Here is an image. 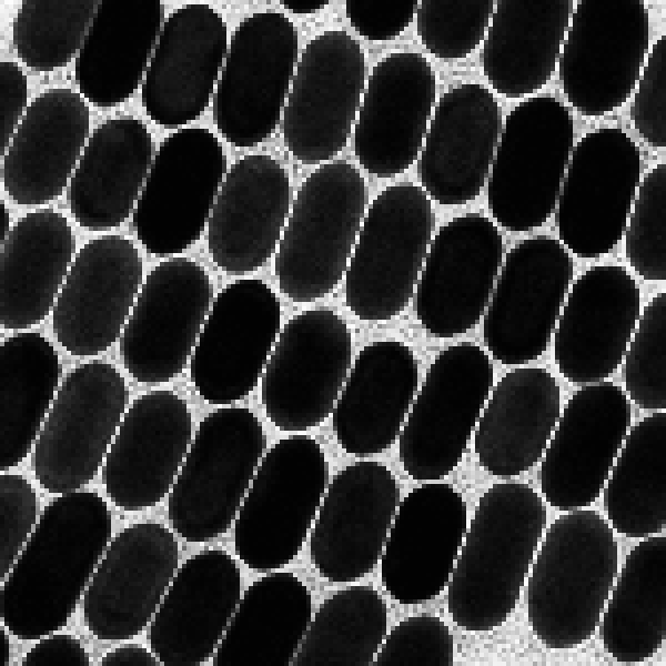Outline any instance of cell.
I'll return each mask as SVG.
<instances>
[{"label": "cell", "mask_w": 666, "mask_h": 666, "mask_svg": "<svg viewBox=\"0 0 666 666\" xmlns=\"http://www.w3.org/2000/svg\"><path fill=\"white\" fill-rule=\"evenodd\" d=\"M112 534L108 502L97 491L53 497L0 586V619L31 642L72 617Z\"/></svg>", "instance_id": "cell-1"}, {"label": "cell", "mask_w": 666, "mask_h": 666, "mask_svg": "<svg viewBox=\"0 0 666 666\" xmlns=\"http://www.w3.org/2000/svg\"><path fill=\"white\" fill-rule=\"evenodd\" d=\"M546 522L545 501L527 482L502 480L480 495L446 586L454 625L488 633L508 620Z\"/></svg>", "instance_id": "cell-2"}, {"label": "cell", "mask_w": 666, "mask_h": 666, "mask_svg": "<svg viewBox=\"0 0 666 666\" xmlns=\"http://www.w3.org/2000/svg\"><path fill=\"white\" fill-rule=\"evenodd\" d=\"M615 532L596 509L555 517L544 531L526 585L535 640L551 650L576 649L596 634L618 571Z\"/></svg>", "instance_id": "cell-3"}, {"label": "cell", "mask_w": 666, "mask_h": 666, "mask_svg": "<svg viewBox=\"0 0 666 666\" xmlns=\"http://www.w3.org/2000/svg\"><path fill=\"white\" fill-rule=\"evenodd\" d=\"M365 202L364 176L347 159L324 162L302 180L274 256V278L286 300L313 303L336 290Z\"/></svg>", "instance_id": "cell-4"}, {"label": "cell", "mask_w": 666, "mask_h": 666, "mask_svg": "<svg viewBox=\"0 0 666 666\" xmlns=\"http://www.w3.org/2000/svg\"><path fill=\"white\" fill-rule=\"evenodd\" d=\"M265 448L263 425L251 408L225 405L206 414L168 495L167 517L175 535L203 544L224 534Z\"/></svg>", "instance_id": "cell-5"}, {"label": "cell", "mask_w": 666, "mask_h": 666, "mask_svg": "<svg viewBox=\"0 0 666 666\" xmlns=\"http://www.w3.org/2000/svg\"><path fill=\"white\" fill-rule=\"evenodd\" d=\"M329 482L320 442L293 433L264 454L238 511L233 545L248 568L278 571L301 552Z\"/></svg>", "instance_id": "cell-6"}, {"label": "cell", "mask_w": 666, "mask_h": 666, "mask_svg": "<svg viewBox=\"0 0 666 666\" xmlns=\"http://www.w3.org/2000/svg\"><path fill=\"white\" fill-rule=\"evenodd\" d=\"M435 215L415 184L383 189L365 210L344 274V303L363 322H387L408 306Z\"/></svg>", "instance_id": "cell-7"}, {"label": "cell", "mask_w": 666, "mask_h": 666, "mask_svg": "<svg viewBox=\"0 0 666 666\" xmlns=\"http://www.w3.org/2000/svg\"><path fill=\"white\" fill-rule=\"evenodd\" d=\"M573 142V115L554 95L526 98L506 114L486 181L498 228L531 232L549 220Z\"/></svg>", "instance_id": "cell-8"}, {"label": "cell", "mask_w": 666, "mask_h": 666, "mask_svg": "<svg viewBox=\"0 0 666 666\" xmlns=\"http://www.w3.org/2000/svg\"><path fill=\"white\" fill-rule=\"evenodd\" d=\"M493 381L491 356L474 342L451 344L433 357L397 437L408 478L443 481L460 466Z\"/></svg>", "instance_id": "cell-9"}, {"label": "cell", "mask_w": 666, "mask_h": 666, "mask_svg": "<svg viewBox=\"0 0 666 666\" xmlns=\"http://www.w3.org/2000/svg\"><path fill=\"white\" fill-rule=\"evenodd\" d=\"M643 0H578L557 68L562 93L578 114H612L630 98L649 50Z\"/></svg>", "instance_id": "cell-10"}, {"label": "cell", "mask_w": 666, "mask_h": 666, "mask_svg": "<svg viewBox=\"0 0 666 666\" xmlns=\"http://www.w3.org/2000/svg\"><path fill=\"white\" fill-rule=\"evenodd\" d=\"M119 369L88 361L63 377L33 445L32 473L44 492L82 490L98 475L127 410Z\"/></svg>", "instance_id": "cell-11"}, {"label": "cell", "mask_w": 666, "mask_h": 666, "mask_svg": "<svg viewBox=\"0 0 666 666\" xmlns=\"http://www.w3.org/2000/svg\"><path fill=\"white\" fill-rule=\"evenodd\" d=\"M352 332L330 307H310L282 326L261 383L266 420L282 432L320 426L332 413L351 365Z\"/></svg>", "instance_id": "cell-12"}, {"label": "cell", "mask_w": 666, "mask_h": 666, "mask_svg": "<svg viewBox=\"0 0 666 666\" xmlns=\"http://www.w3.org/2000/svg\"><path fill=\"white\" fill-rule=\"evenodd\" d=\"M292 19L276 9L254 12L235 27L212 101L220 135L243 149L276 129L296 64Z\"/></svg>", "instance_id": "cell-13"}, {"label": "cell", "mask_w": 666, "mask_h": 666, "mask_svg": "<svg viewBox=\"0 0 666 666\" xmlns=\"http://www.w3.org/2000/svg\"><path fill=\"white\" fill-rule=\"evenodd\" d=\"M638 143L620 127L596 128L571 151L556 202L559 242L578 259H598L622 240L640 182Z\"/></svg>", "instance_id": "cell-14"}, {"label": "cell", "mask_w": 666, "mask_h": 666, "mask_svg": "<svg viewBox=\"0 0 666 666\" xmlns=\"http://www.w3.org/2000/svg\"><path fill=\"white\" fill-rule=\"evenodd\" d=\"M225 165L216 135L179 129L160 143L132 215L141 246L153 258H173L201 236Z\"/></svg>", "instance_id": "cell-15"}, {"label": "cell", "mask_w": 666, "mask_h": 666, "mask_svg": "<svg viewBox=\"0 0 666 666\" xmlns=\"http://www.w3.org/2000/svg\"><path fill=\"white\" fill-rule=\"evenodd\" d=\"M365 85V53L345 29H330L302 49L285 100L282 139L292 159L331 161L346 145Z\"/></svg>", "instance_id": "cell-16"}, {"label": "cell", "mask_w": 666, "mask_h": 666, "mask_svg": "<svg viewBox=\"0 0 666 666\" xmlns=\"http://www.w3.org/2000/svg\"><path fill=\"white\" fill-rule=\"evenodd\" d=\"M573 271L572 255L553 236L526 238L507 250L483 319L490 356L519 366L545 353Z\"/></svg>", "instance_id": "cell-17"}, {"label": "cell", "mask_w": 666, "mask_h": 666, "mask_svg": "<svg viewBox=\"0 0 666 666\" xmlns=\"http://www.w3.org/2000/svg\"><path fill=\"white\" fill-rule=\"evenodd\" d=\"M213 292L211 275L193 258H168L150 269L119 345L123 367L134 381L162 384L182 373Z\"/></svg>", "instance_id": "cell-18"}, {"label": "cell", "mask_w": 666, "mask_h": 666, "mask_svg": "<svg viewBox=\"0 0 666 666\" xmlns=\"http://www.w3.org/2000/svg\"><path fill=\"white\" fill-rule=\"evenodd\" d=\"M282 306L263 280L244 276L213 297L190 362V383L205 403L225 406L258 385L280 332Z\"/></svg>", "instance_id": "cell-19"}, {"label": "cell", "mask_w": 666, "mask_h": 666, "mask_svg": "<svg viewBox=\"0 0 666 666\" xmlns=\"http://www.w3.org/2000/svg\"><path fill=\"white\" fill-rule=\"evenodd\" d=\"M503 254L500 228L481 212L456 215L440 226L414 292L415 319L428 337L453 339L480 323Z\"/></svg>", "instance_id": "cell-20"}, {"label": "cell", "mask_w": 666, "mask_h": 666, "mask_svg": "<svg viewBox=\"0 0 666 666\" xmlns=\"http://www.w3.org/2000/svg\"><path fill=\"white\" fill-rule=\"evenodd\" d=\"M180 561L171 527L130 524L110 539L83 595L88 633L101 642H124L150 625Z\"/></svg>", "instance_id": "cell-21"}, {"label": "cell", "mask_w": 666, "mask_h": 666, "mask_svg": "<svg viewBox=\"0 0 666 666\" xmlns=\"http://www.w3.org/2000/svg\"><path fill=\"white\" fill-rule=\"evenodd\" d=\"M630 425V401L615 382L573 392L541 458L539 490L547 505L564 512L593 505Z\"/></svg>", "instance_id": "cell-22"}, {"label": "cell", "mask_w": 666, "mask_h": 666, "mask_svg": "<svg viewBox=\"0 0 666 666\" xmlns=\"http://www.w3.org/2000/svg\"><path fill=\"white\" fill-rule=\"evenodd\" d=\"M398 482L380 461L361 460L327 484L310 532V562L330 583L354 582L381 558L400 503Z\"/></svg>", "instance_id": "cell-23"}, {"label": "cell", "mask_w": 666, "mask_h": 666, "mask_svg": "<svg viewBox=\"0 0 666 666\" xmlns=\"http://www.w3.org/2000/svg\"><path fill=\"white\" fill-rule=\"evenodd\" d=\"M143 282L134 241L94 238L78 251L52 309V332L69 355L107 352L122 334Z\"/></svg>", "instance_id": "cell-24"}, {"label": "cell", "mask_w": 666, "mask_h": 666, "mask_svg": "<svg viewBox=\"0 0 666 666\" xmlns=\"http://www.w3.org/2000/svg\"><path fill=\"white\" fill-rule=\"evenodd\" d=\"M191 435V410L179 392L154 389L135 396L103 462L105 497L128 513L159 505L170 493Z\"/></svg>", "instance_id": "cell-25"}, {"label": "cell", "mask_w": 666, "mask_h": 666, "mask_svg": "<svg viewBox=\"0 0 666 666\" xmlns=\"http://www.w3.org/2000/svg\"><path fill=\"white\" fill-rule=\"evenodd\" d=\"M640 312V287L626 266L596 264L579 273L568 287L554 330L558 374L574 384L613 375Z\"/></svg>", "instance_id": "cell-26"}, {"label": "cell", "mask_w": 666, "mask_h": 666, "mask_svg": "<svg viewBox=\"0 0 666 666\" xmlns=\"http://www.w3.org/2000/svg\"><path fill=\"white\" fill-rule=\"evenodd\" d=\"M467 527L454 485L423 482L400 501L381 555V584L401 605H420L447 586Z\"/></svg>", "instance_id": "cell-27"}, {"label": "cell", "mask_w": 666, "mask_h": 666, "mask_svg": "<svg viewBox=\"0 0 666 666\" xmlns=\"http://www.w3.org/2000/svg\"><path fill=\"white\" fill-rule=\"evenodd\" d=\"M436 100V74L420 52L381 58L365 81L354 122V155L379 179L393 178L418 158Z\"/></svg>", "instance_id": "cell-28"}, {"label": "cell", "mask_w": 666, "mask_h": 666, "mask_svg": "<svg viewBox=\"0 0 666 666\" xmlns=\"http://www.w3.org/2000/svg\"><path fill=\"white\" fill-rule=\"evenodd\" d=\"M291 199L287 171L273 155L250 153L235 160L209 220L206 248L215 269L248 276L263 268L278 249Z\"/></svg>", "instance_id": "cell-29"}, {"label": "cell", "mask_w": 666, "mask_h": 666, "mask_svg": "<svg viewBox=\"0 0 666 666\" xmlns=\"http://www.w3.org/2000/svg\"><path fill=\"white\" fill-rule=\"evenodd\" d=\"M501 107L486 85H453L436 102L417 160V179L428 198L444 206L480 196L501 131Z\"/></svg>", "instance_id": "cell-30"}, {"label": "cell", "mask_w": 666, "mask_h": 666, "mask_svg": "<svg viewBox=\"0 0 666 666\" xmlns=\"http://www.w3.org/2000/svg\"><path fill=\"white\" fill-rule=\"evenodd\" d=\"M226 44L224 18L213 7L188 3L173 10L161 26L142 80L141 104L148 118L180 127L203 114Z\"/></svg>", "instance_id": "cell-31"}, {"label": "cell", "mask_w": 666, "mask_h": 666, "mask_svg": "<svg viewBox=\"0 0 666 666\" xmlns=\"http://www.w3.org/2000/svg\"><path fill=\"white\" fill-rule=\"evenodd\" d=\"M241 587V569L223 548L202 549L179 565L148 630L160 664L194 666L213 657Z\"/></svg>", "instance_id": "cell-32"}, {"label": "cell", "mask_w": 666, "mask_h": 666, "mask_svg": "<svg viewBox=\"0 0 666 666\" xmlns=\"http://www.w3.org/2000/svg\"><path fill=\"white\" fill-rule=\"evenodd\" d=\"M418 382V361L405 342L380 339L362 346L333 408L340 448L357 456L389 450L400 435Z\"/></svg>", "instance_id": "cell-33"}, {"label": "cell", "mask_w": 666, "mask_h": 666, "mask_svg": "<svg viewBox=\"0 0 666 666\" xmlns=\"http://www.w3.org/2000/svg\"><path fill=\"white\" fill-rule=\"evenodd\" d=\"M562 411L556 377L541 365L505 372L491 389L474 434L478 467L515 478L541 461Z\"/></svg>", "instance_id": "cell-34"}, {"label": "cell", "mask_w": 666, "mask_h": 666, "mask_svg": "<svg viewBox=\"0 0 666 666\" xmlns=\"http://www.w3.org/2000/svg\"><path fill=\"white\" fill-rule=\"evenodd\" d=\"M90 112L70 88H49L22 114L4 153L3 186L20 205H40L59 196L72 175L88 137Z\"/></svg>", "instance_id": "cell-35"}, {"label": "cell", "mask_w": 666, "mask_h": 666, "mask_svg": "<svg viewBox=\"0 0 666 666\" xmlns=\"http://www.w3.org/2000/svg\"><path fill=\"white\" fill-rule=\"evenodd\" d=\"M152 162V135L134 115L99 123L90 134L69 185L70 213L87 231L122 224L133 210Z\"/></svg>", "instance_id": "cell-36"}, {"label": "cell", "mask_w": 666, "mask_h": 666, "mask_svg": "<svg viewBox=\"0 0 666 666\" xmlns=\"http://www.w3.org/2000/svg\"><path fill=\"white\" fill-rule=\"evenodd\" d=\"M572 0H497L480 52L492 90L526 99L552 79L566 34Z\"/></svg>", "instance_id": "cell-37"}, {"label": "cell", "mask_w": 666, "mask_h": 666, "mask_svg": "<svg viewBox=\"0 0 666 666\" xmlns=\"http://www.w3.org/2000/svg\"><path fill=\"white\" fill-rule=\"evenodd\" d=\"M161 17L158 0L99 1L74 67L84 100L109 108L134 93L160 33Z\"/></svg>", "instance_id": "cell-38"}, {"label": "cell", "mask_w": 666, "mask_h": 666, "mask_svg": "<svg viewBox=\"0 0 666 666\" xmlns=\"http://www.w3.org/2000/svg\"><path fill=\"white\" fill-rule=\"evenodd\" d=\"M73 233L54 210L21 216L1 244L0 324L27 330L44 321L72 259Z\"/></svg>", "instance_id": "cell-39"}, {"label": "cell", "mask_w": 666, "mask_h": 666, "mask_svg": "<svg viewBox=\"0 0 666 666\" xmlns=\"http://www.w3.org/2000/svg\"><path fill=\"white\" fill-rule=\"evenodd\" d=\"M312 615L311 592L297 575L284 571L265 574L241 595L212 665H289Z\"/></svg>", "instance_id": "cell-40"}, {"label": "cell", "mask_w": 666, "mask_h": 666, "mask_svg": "<svg viewBox=\"0 0 666 666\" xmlns=\"http://www.w3.org/2000/svg\"><path fill=\"white\" fill-rule=\"evenodd\" d=\"M603 649L618 664H639L666 639V537L652 535L630 548L615 577L599 622Z\"/></svg>", "instance_id": "cell-41"}, {"label": "cell", "mask_w": 666, "mask_h": 666, "mask_svg": "<svg viewBox=\"0 0 666 666\" xmlns=\"http://www.w3.org/2000/svg\"><path fill=\"white\" fill-rule=\"evenodd\" d=\"M60 355L37 332H20L0 345V472L29 455L58 391Z\"/></svg>", "instance_id": "cell-42"}, {"label": "cell", "mask_w": 666, "mask_h": 666, "mask_svg": "<svg viewBox=\"0 0 666 666\" xmlns=\"http://www.w3.org/2000/svg\"><path fill=\"white\" fill-rule=\"evenodd\" d=\"M602 495L604 516L617 534L646 538L665 529V411L630 425Z\"/></svg>", "instance_id": "cell-43"}, {"label": "cell", "mask_w": 666, "mask_h": 666, "mask_svg": "<svg viewBox=\"0 0 666 666\" xmlns=\"http://www.w3.org/2000/svg\"><path fill=\"white\" fill-rule=\"evenodd\" d=\"M386 627L387 606L380 592L366 584L346 586L320 604L292 664H373Z\"/></svg>", "instance_id": "cell-44"}, {"label": "cell", "mask_w": 666, "mask_h": 666, "mask_svg": "<svg viewBox=\"0 0 666 666\" xmlns=\"http://www.w3.org/2000/svg\"><path fill=\"white\" fill-rule=\"evenodd\" d=\"M97 0H26L13 20L18 58L33 71H52L80 50Z\"/></svg>", "instance_id": "cell-45"}, {"label": "cell", "mask_w": 666, "mask_h": 666, "mask_svg": "<svg viewBox=\"0 0 666 666\" xmlns=\"http://www.w3.org/2000/svg\"><path fill=\"white\" fill-rule=\"evenodd\" d=\"M666 291L640 312L622 361L624 391L642 410L666 408Z\"/></svg>", "instance_id": "cell-46"}, {"label": "cell", "mask_w": 666, "mask_h": 666, "mask_svg": "<svg viewBox=\"0 0 666 666\" xmlns=\"http://www.w3.org/2000/svg\"><path fill=\"white\" fill-rule=\"evenodd\" d=\"M495 1L422 0L416 9V34L422 47L442 61L472 54L485 37Z\"/></svg>", "instance_id": "cell-47"}, {"label": "cell", "mask_w": 666, "mask_h": 666, "mask_svg": "<svg viewBox=\"0 0 666 666\" xmlns=\"http://www.w3.org/2000/svg\"><path fill=\"white\" fill-rule=\"evenodd\" d=\"M666 165L652 167L639 182L625 229V256L646 282L666 280Z\"/></svg>", "instance_id": "cell-48"}, {"label": "cell", "mask_w": 666, "mask_h": 666, "mask_svg": "<svg viewBox=\"0 0 666 666\" xmlns=\"http://www.w3.org/2000/svg\"><path fill=\"white\" fill-rule=\"evenodd\" d=\"M454 636L437 615L420 613L400 620L384 638L374 665L451 666Z\"/></svg>", "instance_id": "cell-49"}, {"label": "cell", "mask_w": 666, "mask_h": 666, "mask_svg": "<svg viewBox=\"0 0 666 666\" xmlns=\"http://www.w3.org/2000/svg\"><path fill=\"white\" fill-rule=\"evenodd\" d=\"M629 117L638 135L650 147L666 145V36L648 50L635 88Z\"/></svg>", "instance_id": "cell-50"}, {"label": "cell", "mask_w": 666, "mask_h": 666, "mask_svg": "<svg viewBox=\"0 0 666 666\" xmlns=\"http://www.w3.org/2000/svg\"><path fill=\"white\" fill-rule=\"evenodd\" d=\"M37 491L22 475H0V582L10 572L37 524Z\"/></svg>", "instance_id": "cell-51"}, {"label": "cell", "mask_w": 666, "mask_h": 666, "mask_svg": "<svg viewBox=\"0 0 666 666\" xmlns=\"http://www.w3.org/2000/svg\"><path fill=\"white\" fill-rule=\"evenodd\" d=\"M417 4V0H347L345 16L363 39L381 43L404 32Z\"/></svg>", "instance_id": "cell-52"}, {"label": "cell", "mask_w": 666, "mask_h": 666, "mask_svg": "<svg viewBox=\"0 0 666 666\" xmlns=\"http://www.w3.org/2000/svg\"><path fill=\"white\" fill-rule=\"evenodd\" d=\"M27 102V78L18 63L1 62V155L21 119Z\"/></svg>", "instance_id": "cell-53"}, {"label": "cell", "mask_w": 666, "mask_h": 666, "mask_svg": "<svg viewBox=\"0 0 666 666\" xmlns=\"http://www.w3.org/2000/svg\"><path fill=\"white\" fill-rule=\"evenodd\" d=\"M21 665L87 666L90 656L79 638L57 632L38 639L23 656Z\"/></svg>", "instance_id": "cell-54"}, {"label": "cell", "mask_w": 666, "mask_h": 666, "mask_svg": "<svg viewBox=\"0 0 666 666\" xmlns=\"http://www.w3.org/2000/svg\"><path fill=\"white\" fill-rule=\"evenodd\" d=\"M100 665L121 666V665H161L157 656L143 646H121L107 652L100 658Z\"/></svg>", "instance_id": "cell-55"}, {"label": "cell", "mask_w": 666, "mask_h": 666, "mask_svg": "<svg viewBox=\"0 0 666 666\" xmlns=\"http://www.w3.org/2000/svg\"><path fill=\"white\" fill-rule=\"evenodd\" d=\"M329 2L321 0H289L283 1L282 6L285 10L293 12L295 14H310L312 12H316L324 8Z\"/></svg>", "instance_id": "cell-56"}, {"label": "cell", "mask_w": 666, "mask_h": 666, "mask_svg": "<svg viewBox=\"0 0 666 666\" xmlns=\"http://www.w3.org/2000/svg\"><path fill=\"white\" fill-rule=\"evenodd\" d=\"M8 629L3 624L0 627V664L8 665L10 660V642Z\"/></svg>", "instance_id": "cell-57"}, {"label": "cell", "mask_w": 666, "mask_h": 666, "mask_svg": "<svg viewBox=\"0 0 666 666\" xmlns=\"http://www.w3.org/2000/svg\"><path fill=\"white\" fill-rule=\"evenodd\" d=\"M0 220H1V226H0V229H1V235H0V239H1V244H2L6 241V239L8 236V233L10 231V229H11L9 226L10 225V223H9L10 222V218H9L8 209L6 208V205H4L3 202H1V218H0Z\"/></svg>", "instance_id": "cell-58"}]
</instances>
